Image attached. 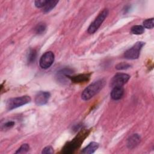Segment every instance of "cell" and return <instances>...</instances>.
<instances>
[{
	"label": "cell",
	"mask_w": 154,
	"mask_h": 154,
	"mask_svg": "<svg viewBox=\"0 0 154 154\" xmlns=\"http://www.w3.org/2000/svg\"><path fill=\"white\" fill-rule=\"evenodd\" d=\"M105 80L100 79L90 84L87 87L81 94V98L84 100H88L98 93L104 87Z\"/></svg>",
	"instance_id": "obj_1"
},
{
	"label": "cell",
	"mask_w": 154,
	"mask_h": 154,
	"mask_svg": "<svg viewBox=\"0 0 154 154\" xmlns=\"http://www.w3.org/2000/svg\"><path fill=\"white\" fill-rule=\"evenodd\" d=\"M87 136V133L86 131L81 132L78 135L73 139L71 141L67 143L63 149V152L64 153H73L76 149H78Z\"/></svg>",
	"instance_id": "obj_2"
},
{
	"label": "cell",
	"mask_w": 154,
	"mask_h": 154,
	"mask_svg": "<svg viewBox=\"0 0 154 154\" xmlns=\"http://www.w3.org/2000/svg\"><path fill=\"white\" fill-rule=\"evenodd\" d=\"M31 99L29 96H22L20 97L9 99L6 103L7 109L12 110L30 102Z\"/></svg>",
	"instance_id": "obj_3"
},
{
	"label": "cell",
	"mask_w": 154,
	"mask_h": 154,
	"mask_svg": "<svg viewBox=\"0 0 154 154\" xmlns=\"http://www.w3.org/2000/svg\"><path fill=\"white\" fill-rule=\"evenodd\" d=\"M108 10L105 8L97 16V17L94 19V20L90 25L88 28V32L90 34L94 33L98 28L100 26L104 20L108 15Z\"/></svg>",
	"instance_id": "obj_4"
},
{
	"label": "cell",
	"mask_w": 154,
	"mask_h": 154,
	"mask_svg": "<svg viewBox=\"0 0 154 154\" xmlns=\"http://www.w3.org/2000/svg\"><path fill=\"white\" fill-rule=\"evenodd\" d=\"M145 43L143 42H137L132 47L125 51L124 57L128 60H135L139 57L140 51L144 45Z\"/></svg>",
	"instance_id": "obj_5"
},
{
	"label": "cell",
	"mask_w": 154,
	"mask_h": 154,
	"mask_svg": "<svg viewBox=\"0 0 154 154\" xmlns=\"http://www.w3.org/2000/svg\"><path fill=\"white\" fill-rule=\"evenodd\" d=\"M130 78V76L126 73H119L115 75L110 81L111 86L113 87H122Z\"/></svg>",
	"instance_id": "obj_6"
},
{
	"label": "cell",
	"mask_w": 154,
	"mask_h": 154,
	"mask_svg": "<svg viewBox=\"0 0 154 154\" xmlns=\"http://www.w3.org/2000/svg\"><path fill=\"white\" fill-rule=\"evenodd\" d=\"M55 59L54 54L51 51L45 52L40 58L39 64L40 66L43 69H46L50 67L53 64Z\"/></svg>",
	"instance_id": "obj_7"
},
{
	"label": "cell",
	"mask_w": 154,
	"mask_h": 154,
	"mask_svg": "<svg viewBox=\"0 0 154 154\" xmlns=\"http://www.w3.org/2000/svg\"><path fill=\"white\" fill-rule=\"evenodd\" d=\"M51 94L48 91H39L35 95V103L38 106L45 105L49 100Z\"/></svg>",
	"instance_id": "obj_8"
},
{
	"label": "cell",
	"mask_w": 154,
	"mask_h": 154,
	"mask_svg": "<svg viewBox=\"0 0 154 154\" xmlns=\"http://www.w3.org/2000/svg\"><path fill=\"white\" fill-rule=\"evenodd\" d=\"M141 141V137L139 134H134L131 135L127 140V147L129 149H132L138 145Z\"/></svg>",
	"instance_id": "obj_9"
},
{
	"label": "cell",
	"mask_w": 154,
	"mask_h": 154,
	"mask_svg": "<svg viewBox=\"0 0 154 154\" xmlns=\"http://www.w3.org/2000/svg\"><path fill=\"white\" fill-rule=\"evenodd\" d=\"M124 94V90L122 87H113L111 92V97L113 100H119L120 99Z\"/></svg>",
	"instance_id": "obj_10"
},
{
	"label": "cell",
	"mask_w": 154,
	"mask_h": 154,
	"mask_svg": "<svg viewBox=\"0 0 154 154\" xmlns=\"http://www.w3.org/2000/svg\"><path fill=\"white\" fill-rule=\"evenodd\" d=\"M90 74H80L75 76H68V78L71 79V81L74 83H82L87 82L89 80Z\"/></svg>",
	"instance_id": "obj_11"
},
{
	"label": "cell",
	"mask_w": 154,
	"mask_h": 154,
	"mask_svg": "<svg viewBox=\"0 0 154 154\" xmlns=\"http://www.w3.org/2000/svg\"><path fill=\"white\" fill-rule=\"evenodd\" d=\"M98 147L99 144L97 143L91 142L82 149V153L84 154H91L94 153L98 149Z\"/></svg>",
	"instance_id": "obj_12"
},
{
	"label": "cell",
	"mask_w": 154,
	"mask_h": 154,
	"mask_svg": "<svg viewBox=\"0 0 154 154\" xmlns=\"http://www.w3.org/2000/svg\"><path fill=\"white\" fill-rule=\"evenodd\" d=\"M72 70L70 69H61L60 71H58L57 73V78L58 81L60 82L64 81L65 79V78L66 76L68 77L70 73H72Z\"/></svg>",
	"instance_id": "obj_13"
},
{
	"label": "cell",
	"mask_w": 154,
	"mask_h": 154,
	"mask_svg": "<svg viewBox=\"0 0 154 154\" xmlns=\"http://www.w3.org/2000/svg\"><path fill=\"white\" fill-rule=\"evenodd\" d=\"M58 1H55V0H48L46 5L43 7V11L45 13H48L51 11L58 4Z\"/></svg>",
	"instance_id": "obj_14"
},
{
	"label": "cell",
	"mask_w": 154,
	"mask_h": 154,
	"mask_svg": "<svg viewBox=\"0 0 154 154\" xmlns=\"http://www.w3.org/2000/svg\"><path fill=\"white\" fill-rule=\"evenodd\" d=\"M131 32L134 34L140 35L144 33V28L141 25H134L131 29Z\"/></svg>",
	"instance_id": "obj_15"
},
{
	"label": "cell",
	"mask_w": 154,
	"mask_h": 154,
	"mask_svg": "<svg viewBox=\"0 0 154 154\" xmlns=\"http://www.w3.org/2000/svg\"><path fill=\"white\" fill-rule=\"evenodd\" d=\"M37 57V52L35 49H30L27 56L28 63H32L35 61Z\"/></svg>",
	"instance_id": "obj_16"
},
{
	"label": "cell",
	"mask_w": 154,
	"mask_h": 154,
	"mask_svg": "<svg viewBox=\"0 0 154 154\" xmlns=\"http://www.w3.org/2000/svg\"><path fill=\"white\" fill-rule=\"evenodd\" d=\"M46 29V25L45 23H39L35 28V32L37 34H42L44 33Z\"/></svg>",
	"instance_id": "obj_17"
},
{
	"label": "cell",
	"mask_w": 154,
	"mask_h": 154,
	"mask_svg": "<svg viewBox=\"0 0 154 154\" xmlns=\"http://www.w3.org/2000/svg\"><path fill=\"white\" fill-rule=\"evenodd\" d=\"M153 18L147 19L143 21V27L147 28V29H152L154 26V22H153Z\"/></svg>",
	"instance_id": "obj_18"
},
{
	"label": "cell",
	"mask_w": 154,
	"mask_h": 154,
	"mask_svg": "<svg viewBox=\"0 0 154 154\" xmlns=\"http://www.w3.org/2000/svg\"><path fill=\"white\" fill-rule=\"evenodd\" d=\"M29 150V146L25 143L23 144L16 152V153H26Z\"/></svg>",
	"instance_id": "obj_19"
},
{
	"label": "cell",
	"mask_w": 154,
	"mask_h": 154,
	"mask_svg": "<svg viewBox=\"0 0 154 154\" xmlns=\"http://www.w3.org/2000/svg\"><path fill=\"white\" fill-rule=\"evenodd\" d=\"M130 67H131V65L129 64L122 62V63H120L117 64L116 66V69L117 70H126V69H129Z\"/></svg>",
	"instance_id": "obj_20"
},
{
	"label": "cell",
	"mask_w": 154,
	"mask_h": 154,
	"mask_svg": "<svg viewBox=\"0 0 154 154\" xmlns=\"http://www.w3.org/2000/svg\"><path fill=\"white\" fill-rule=\"evenodd\" d=\"M48 0H37L34 2L35 6L37 8H43Z\"/></svg>",
	"instance_id": "obj_21"
},
{
	"label": "cell",
	"mask_w": 154,
	"mask_h": 154,
	"mask_svg": "<svg viewBox=\"0 0 154 154\" xmlns=\"http://www.w3.org/2000/svg\"><path fill=\"white\" fill-rule=\"evenodd\" d=\"M54 153L53 148L50 146L45 147L42 152V153H43V154H51V153Z\"/></svg>",
	"instance_id": "obj_22"
},
{
	"label": "cell",
	"mask_w": 154,
	"mask_h": 154,
	"mask_svg": "<svg viewBox=\"0 0 154 154\" xmlns=\"http://www.w3.org/2000/svg\"><path fill=\"white\" fill-rule=\"evenodd\" d=\"M14 125V122L13 121H9V122H6L4 125V128H5V129H9V128H12L13 126Z\"/></svg>",
	"instance_id": "obj_23"
}]
</instances>
